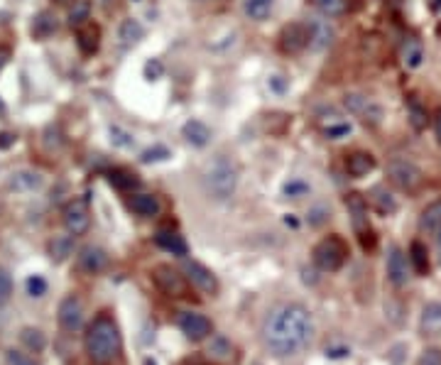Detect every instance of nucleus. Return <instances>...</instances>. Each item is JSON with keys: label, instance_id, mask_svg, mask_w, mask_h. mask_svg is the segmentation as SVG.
<instances>
[{"label": "nucleus", "instance_id": "47", "mask_svg": "<svg viewBox=\"0 0 441 365\" xmlns=\"http://www.w3.org/2000/svg\"><path fill=\"white\" fill-rule=\"evenodd\" d=\"M326 216H329V211H326L324 206H316L309 211V223L311 225H321L326 221Z\"/></svg>", "mask_w": 441, "mask_h": 365}, {"label": "nucleus", "instance_id": "36", "mask_svg": "<svg viewBox=\"0 0 441 365\" xmlns=\"http://www.w3.org/2000/svg\"><path fill=\"white\" fill-rule=\"evenodd\" d=\"M209 356H211L213 361H230V358H233V346H230L223 336H218V338H213L211 346H209Z\"/></svg>", "mask_w": 441, "mask_h": 365}, {"label": "nucleus", "instance_id": "16", "mask_svg": "<svg viewBox=\"0 0 441 365\" xmlns=\"http://www.w3.org/2000/svg\"><path fill=\"white\" fill-rule=\"evenodd\" d=\"M346 209H348V216H351L353 230H356L358 235L373 230L371 223H368V204L361 194H351V197L346 199Z\"/></svg>", "mask_w": 441, "mask_h": 365}, {"label": "nucleus", "instance_id": "42", "mask_svg": "<svg viewBox=\"0 0 441 365\" xmlns=\"http://www.w3.org/2000/svg\"><path fill=\"white\" fill-rule=\"evenodd\" d=\"M27 292L32 297H44L47 295V282H44V277H39V275H32L27 280Z\"/></svg>", "mask_w": 441, "mask_h": 365}, {"label": "nucleus", "instance_id": "7", "mask_svg": "<svg viewBox=\"0 0 441 365\" xmlns=\"http://www.w3.org/2000/svg\"><path fill=\"white\" fill-rule=\"evenodd\" d=\"M343 106H346L348 113L361 118L366 125H380L383 118H385V111H383L380 104H375V101L366 99V96H361V94H348Z\"/></svg>", "mask_w": 441, "mask_h": 365}, {"label": "nucleus", "instance_id": "32", "mask_svg": "<svg viewBox=\"0 0 441 365\" xmlns=\"http://www.w3.org/2000/svg\"><path fill=\"white\" fill-rule=\"evenodd\" d=\"M20 341H23L25 346H27L30 351H35V353H42L44 346H47V338H44V333L39 331V328H32V326H25L23 331H20Z\"/></svg>", "mask_w": 441, "mask_h": 365}, {"label": "nucleus", "instance_id": "49", "mask_svg": "<svg viewBox=\"0 0 441 365\" xmlns=\"http://www.w3.org/2000/svg\"><path fill=\"white\" fill-rule=\"evenodd\" d=\"M10 145H15V135H10V132H0V150H8Z\"/></svg>", "mask_w": 441, "mask_h": 365}, {"label": "nucleus", "instance_id": "31", "mask_svg": "<svg viewBox=\"0 0 441 365\" xmlns=\"http://www.w3.org/2000/svg\"><path fill=\"white\" fill-rule=\"evenodd\" d=\"M108 182L116 189H120V192H130V189H135L137 184H140V179H137L132 172H128V169H111Z\"/></svg>", "mask_w": 441, "mask_h": 365}, {"label": "nucleus", "instance_id": "12", "mask_svg": "<svg viewBox=\"0 0 441 365\" xmlns=\"http://www.w3.org/2000/svg\"><path fill=\"white\" fill-rule=\"evenodd\" d=\"M304 47H309V32L306 25L302 23H290L282 27L280 32V49L285 54H299Z\"/></svg>", "mask_w": 441, "mask_h": 365}, {"label": "nucleus", "instance_id": "55", "mask_svg": "<svg viewBox=\"0 0 441 365\" xmlns=\"http://www.w3.org/2000/svg\"><path fill=\"white\" fill-rule=\"evenodd\" d=\"M437 240H439V245H441V228H439V238Z\"/></svg>", "mask_w": 441, "mask_h": 365}, {"label": "nucleus", "instance_id": "54", "mask_svg": "<svg viewBox=\"0 0 441 365\" xmlns=\"http://www.w3.org/2000/svg\"><path fill=\"white\" fill-rule=\"evenodd\" d=\"M54 3H69V0H54Z\"/></svg>", "mask_w": 441, "mask_h": 365}, {"label": "nucleus", "instance_id": "43", "mask_svg": "<svg viewBox=\"0 0 441 365\" xmlns=\"http://www.w3.org/2000/svg\"><path fill=\"white\" fill-rule=\"evenodd\" d=\"M162 74H165V66H162L160 59H150L145 64V79L157 81V79H162Z\"/></svg>", "mask_w": 441, "mask_h": 365}, {"label": "nucleus", "instance_id": "6", "mask_svg": "<svg viewBox=\"0 0 441 365\" xmlns=\"http://www.w3.org/2000/svg\"><path fill=\"white\" fill-rule=\"evenodd\" d=\"M184 277H187L189 285L197 287L201 295L216 297L218 290H220L216 275H213L206 265H201L199 260H184Z\"/></svg>", "mask_w": 441, "mask_h": 365}, {"label": "nucleus", "instance_id": "1", "mask_svg": "<svg viewBox=\"0 0 441 365\" xmlns=\"http://www.w3.org/2000/svg\"><path fill=\"white\" fill-rule=\"evenodd\" d=\"M314 338V321L306 307L285 304L275 309L265 321L263 341L277 358H290L302 353Z\"/></svg>", "mask_w": 441, "mask_h": 365}, {"label": "nucleus", "instance_id": "48", "mask_svg": "<svg viewBox=\"0 0 441 365\" xmlns=\"http://www.w3.org/2000/svg\"><path fill=\"white\" fill-rule=\"evenodd\" d=\"M270 86L277 91V94H282V91H287V81L285 76H270Z\"/></svg>", "mask_w": 441, "mask_h": 365}, {"label": "nucleus", "instance_id": "10", "mask_svg": "<svg viewBox=\"0 0 441 365\" xmlns=\"http://www.w3.org/2000/svg\"><path fill=\"white\" fill-rule=\"evenodd\" d=\"M61 221H64V228L69 230V235H84L91 225V214L86 202L74 199V202L66 204L64 211H61Z\"/></svg>", "mask_w": 441, "mask_h": 365}, {"label": "nucleus", "instance_id": "9", "mask_svg": "<svg viewBox=\"0 0 441 365\" xmlns=\"http://www.w3.org/2000/svg\"><path fill=\"white\" fill-rule=\"evenodd\" d=\"M84 302H81L79 295H66L64 299L59 302V311H56V318H59V326L64 331L74 333L84 326Z\"/></svg>", "mask_w": 441, "mask_h": 365}, {"label": "nucleus", "instance_id": "24", "mask_svg": "<svg viewBox=\"0 0 441 365\" xmlns=\"http://www.w3.org/2000/svg\"><path fill=\"white\" fill-rule=\"evenodd\" d=\"M42 187V174L32 172V169H20L10 177V189L15 192H35Z\"/></svg>", "mask_w": 441, "mask_h": 365}, {"label": "nucleus", "instance_id": "4", "mask_svg": "<svg viewBox=\"0 0 441 365\" xmlns=\"http://www.w3.org/2000/svg\"><path fill=\"white\" fill-rule=\"evenodd\" d=\"M346 255H348V248L338 235H329V238L319 240L314 248V262H316V267L324 272L341 270L343 262H346Z\"/></svg>", "mask_w": 441, "mask_h": 365}, {"label": "nucleus", "instance_id": "30", "mask_svg": "<svg viewBox=\"0 0 441 365\" xmlns=\"http://www.w3.org/2000/svg\"><path fill=\"white\" fill-rule=\"evenodd\" d=\"M273 5H275V0H245L243 10H245V15H248L250 20H255V23H263V20L268 18L270 13H273Z\"/></svg>", "mask_w": 441, "mask_h": 365}, {"label": "nucleus", "instance_id": "11", "mask_svg": "<svg viewBox=\"0 0 441 365\" xmlns=\"http://www.w3.org/2000/svg\"><path fill=\"white\" fill-rule=\"evenodd\" d=\"M177 323L189 341H204V338H209L213 331L211 318L204 316V314H199V311H182L177 318Z\"/></svg>", "mask_w": 441, "mask_h": 365}, {"label": "nucleus", "instance_id": "20", "mask_svg": "<svg viewBox=\"0 0 441 365\" xmlns=\"http://www.w3.org/2000/svg\"><path fill=\"white\" fill-rule=\"evenodd\" d=\"M424 336H439L441 333V302H429L422 309V318H419Z\"/></svg>", "mask_w": 441, "mask_h": 365}, {"label": "nucleus", "instance_id": "52", "mask_svg": "<svg viewBox=\"0 0 441 365\" xmlns=\"http://www.w3.org/2000/svg\"><path fill=\"white\" fill-rule=\"evenodd\" d=\"M142 365H157V363L152 361V358H145V363H142Z\"/></svg>", "mask_w": 441, "mask_h": 365}, {"label": "nucleus", "instance_id": "3", "mask_svg": "<svg viewBox=\"0 0 441 365\" xmlns=\"http://www.w3.org/2000/svg\"><path fill=\"white\" fill-rule=\"evenodd\" d=\"M204 187H206L209 197L216 202H225L235 194L238 189V167L230 159L218 157L216 162L209 164L206 174H204Z\"/></svg>", "mask_w": 441, "mask_h": 365}, {"label": "nucleus", "instance_id": "5", "mask_svg": "<svg viewBox=\"0 0 441 365\" xmlns=\"http://www.w3.org/2000/svg\"><path fill=\"white\" fill-rule=\"evenodd\" d=\"M387 179L402 192H414L422 184V169L404 157H395L387 162Z\"/></svg>", "mask_w": 441, "mask_h": 365}, {"label": "nucleus", "instance_id": "25", "mask_svg": "<svg viewBox=\"0 0 441 365\" xmlns=\"http://www.w3.org/2000/svg\"><path fill=\"white\" fill-rule=\"evenodd\" d=\"M142 37H145V27L132 18L123 20L120 27H118V39H120L123 47H132V44H137Z\"/></svg>", "mask_w": 441, "mask_h": 365}, {"label": "nucleus", "instance_id": "53", "mask_svg": "<svg viewBox=\"0 0 441 365\" xmlns=\"http://www.w3.org/2000/svg\"><path fill=\"white\" fill-rule=\"evenodd\" d=\"M434 8H441V0H434Z\"/></svg>", "mask_w": 441, "mask_h": 365}, {"label": "nucleus", "instance_id": "13", "mask_svg": "<svg viewBox=\"0 0 441 365\" xmlns=\"http://www.w3.org/2000/svg\"><path fill=\"white\" fill-rule=\"evenodd\" d=\"M387 280L392 282L395 287H404L409 280V265H407V255L402 253V248L397 245H390L387 253Z\"/></svg>", "mask_w": 441, "mask_h": 365}, {"label": "nucleus", "instance_id": "46", "mask_svg": "<svg viewBox=\"0 0 441 365\" xmlns=\"http://www.w3.org/2000/svg\"><path fill=\"white\" fill-rule=\"evenodd\" d=\"M348 132H351V125H346V123H341V125L326 128V137H331V140H338V137L348 135Z\"/></svg>", "mask_w": 441, "mask_h": 365}, {"label": "nucleus", "instance_id": "26", "mask_svg": "<svg viewBox=\"0 0 441 365\" xmlns=\"http://www.w3.org/2000/svg\"><path fill=\"white\" fill-rule=\"evenodd\" d=\"M371 202H373V206H375L378 214H383V216H390V214H395L397 211V202H395V197L387 192L385 187H375L371 192Z\"/></svg>", "mask_w": 441, "mask_h": 365}, {"label": "nucleus", "instance_id": "17", "mask_svg": "<svg viewBox=\"0 0 441 365\" xmlns=\"http://www.w3.org/2000/svg\"><path fill=\"white\" fill-rule=\"evenodd\" d=\"M155 240H157V245H160L162 250H167V253H172V255H179V258H184V255L189 253L187 240H184L182 235L177 233V230H169V228L157 230Z\"/></svg>", "mask_w": 441, "mask_h": 365}, {"label": "nucleus", "instance_id": "2", "mask_svg": "<svg viewBox=\"0 0 441 365\" xmlns=\"http://www.w3.org/2000/svg\"><path fill=\"white\" fill-rule=\"evenodd\" d=\"M84 348L94 365H111L113 361H118V356L123 351V336L120 328H118V321L111 314H99L86 326Z\"/></svg>", "mask_w": 441, "mask_h": 365}, {"label": "nucleus", "instance_id": "40", "mask_svg": "<svg viewBox=\"0 0 441 365\" xmlns=\"http://www.w3.org/2000/svg\"><path fill=\"white\" fill-rule=\"evenodd\" d=\"M417 365H441V348H437V346L424 348L417 358Z\"/></svg>", "mask_w": 441, "mask_h": 365}, {"label": "nucleus", "instance_id": "28", "mask_svg": "<svg viewBox=\"0 0 441 365\" xmlns=\"http://www.w3.org/2000/svg\"><path fill=\"white\" fill-rule=\"evenodd\" d=\"M409 262H412L414 272L417 275H429V253H427V245L414 240L409 245Z\"/></svg>", "mask_w": 441, "mask_h": 365}, {"label": "nucleus", "instance_id": "38", "mask_svg": "<svg viewBox=\"0 0 441 365\" xmlns=\"http://www.w3.org/2000/svg\"><path fill=\"white\" fill-rule=\"evenodd\" d=\"M108 135H111V142L116 147H123V150H128V147L135 145V137L130 135V132L125 130V128L120 125H111L108 128Z\"/></svg>", "mask_w": 441, "mask_h": 365}, {"label": "nucleus", "instance_id": "33", "mask_svg": "<svg viewBox=\"0 0 441 365\" xmlns=\"http://www.w3.org/2000/svg\"><path fill=\"white\" fill-rule=\"evenodd\" d=\"M91 18V3L89 0H74V5H71L69 10V25L71 27H81V25H86Z\"/></svg>", "mask_w": 441, "mask_h": 365}, {"label": "nucleus", "instance_id": "29", "mask_svg": "<svg viewBox=\"0 0 441 365\" xmlns=\"http://www.w3.org/2000/svg\"><path fill=\"white\" fill-rule=\"evenodd\" d=\"M419 228L427 230V233L441 228V199L429 204V206L422 211V216H419Z\"/></svg>", "mask_w": 441, "mask_h": 365}, {"label": "nucleus", "instance_id": "39", "mask_svg": "<svg viewBox=\"0 0 441 365\" xmlns=\"http://www.w3.org/2000/svg\"><path fill=\"white\" fill-rule=\"evenodd\" d=\"M167 157H172L169 155V150L165 145H155V147H150V150H145L142 152V162L145 164H150V162H162V159H167Z\"/></svg>", "mask_w": 441, "mask_h": 365}, {"label": "nucleus", "instance_id": "35", "mask_svg": "<svg viewBox=\"0 0 441 365\" xmlns=\"http://www.w3.org/2000/svg\"><path fill=\"white\" fill-rule=\"evenodd\" d=\"M311 5H314L324 18H338V15L346 13V0H311Z\"/></svg>", "mask_w": 441, "mask_h": 365}, {"label": "nucleus", "instance_id": "21", "mask_svg": "<svg viewBox=\"0 0 441 365\" xmlns=\"http://www.w3.org/2000/svg\"><path fill=\"white\" fill-rule=\"evenodd\" d=\"M76 30H79V32H76V42H79L81 52H84V54L99 52V44H101V30H99V25L86 23V25H81V27H76Z\"/></svg>", "mask_w": 441, "mask_h": 365}, {"label": "nucleus", "instance_id": "45", "mask_svg": "<svg viewBox=\"0 0 441 365\" xmlns=\"http://www.w3.org/2000/svg\"><path fill=\"white\" fill-rule=\"evenodd\" d=\"M306 192H309V187H306L304 182H290V184L285 187V194H287L290 199H299L302 194H306Z\"/></svg>", "mask_w": 441, "mask_h": 365}, {"label": "nucleus", "instance_id": "18", "mask_svg": "<svg viewBox=\"0 0 441 365\" xmlns=\"http://www.w3.org/2000/svg\"><path fill=\"white\" fill-rule=\"evenodd\" d=\"M182 135H184V140H187L189 145L206 147L209 142H211V128H209L206 123H201V120H189V123H184Z\"/></svg>", "mask_w": 441, "mask_h": 365}, {"label": "nucleus", "instance_id": "50", "mask_svg": "<svg viewBox=\"0 0 441 365\" xmlns=\"http://www.w3.org/2000/svg\"><path fill=\"white\" fill-rule=\"evenodd\" d=\"M434 132H437V137L441 142V108L437 111V116H434Z\"/></svg>", "mask_w": 441, "mask_h": 365}, {"label": "nucleus", "instance_id": "14", "mask_svg": "<svg viewBox=\"0 0 441 365\" xmlns=\"http://www.w3.org/2000/svg\"><path fill=\"white\" fill-rule=\"evenodd\" d=\"M306 32H309V47L314 52H321L333 42V27L329 20H321V18H311L306 23Z\"/></svg>", "mask_w": 441, "mask_h": 365}, {"label": "nucleus", "instance_id": "44", "mask_svg": "<svg viewBox=\"0 0 441 365\" xmlns=\"http://www.w3.org/2000/svg\"><path fill=\"white\" fill-rule=\"evenodd\" d=\"M8 363L10 365H39L35 358H30L27 353H23V351H15V348H10L8 351Z\"/></svg>", "mask_w": 441, "mask_h": 365}, {"label": "nucleus", "instance_id": "22", "mask_svg": "<svg viewBox=\"0 0 441 365\" xmlns=\"http://www.w3.org/2000/svg\"><path fill=\"white\" fill-rule=\"evenodd\" d=\"M128 206L132 214L142 216V218H152V216L160 214V199L152 197V194H132Z\"/></svg>", "mask_w": 441, "mask_h": 365}, {"label": "nucleus", "instance_id": "19", "mask_svg": "<svg viewBox=\"0 0 441 365\" xmlns=\"http://www.w3.org/2000/svg\"><path fill=\"white\" fill-rule=\"evenodd\" d=\"M373 169H375V157L371 152H353V155L346 157V172L351 177L361 179L366 174H371Z\"/></svg>", "mask_w": 441, "mask_h": 365}, {"label": "nucleus", "instance_id": "15", "mask_svg": "<svg viewBox=\"0 0 441 365\" xmlns=\"http://www.w3.org/2000/svg\"><path fill=\"white\" fill-rule=\"evenodd\" d=\"M79 267L89 275H99L108 267V253L99 245H86L79 253Z\"/></svg>", "mask_w": 441, "mask_h": 365}, {"label": "nucleus", "instance_id": "37", "mask_svg": "<svg viewBox=\"0 0 441 365\" xmlns=\"http://www.w3.org/2000/svg\"><path fill=\"white\" fill-rule=\"evenodd\" d=\"M427 108H424L419 101H409V123H412L414 130H424L427 128Z\"/></svg>", "mask_w": 441, "mask_h": 365}, {"label": "nucleus", "instance_id": "27", "mask_svg": "<svg viewBox=\"0 0 441 365\" xmlns=\"http://www.w3.org/2000/svg\"><path fill=\"white\" fill-rule=\"evenodd\" d=\"M74 253V238L71 235H54V240L49 243V258L54 262L69 260V255Z\"/></svg>", "mask_w": 441, "mask_h": 365}, {"label": "nucleus", "instance_id": "51", "mask_svg": "<svg viewBox=\"0 0 441 365\" xmlns=\"http://www.w3.org/2000/svg\"><path fill=\"white\" fill-rule=\"evenodd\" d=\"M10 59V49L8 47H0V71H3V66L8 64Z\"/></svg>", "mask_w": 441, "mask_h": 365}, {"label": "nucleus", "instance_id": "34", "mask_svg": "<svg viewBox=\"0 0 441 365\" xmlns=\"http://www.w3.org/2000/svg\"><path fill=\"white\" fill-rule=\"evenodd\" d=\"M402 59H404V64H407L409 69H417V66L422 64V59H424L422 44H419L417 39H407V44H404V49H402Z\"/></svg>", "mask_w": 441, "mask_h": 365}, {"label": "nucleus", "instance_id": "41", "mask_svg": "<svg viewBox=\"0 0 441 365\" xmlns=\"http://www.w3.org/2000/svg\"><path fill=\"white\" fill-rule=\"evenodd\" d=\"M10 295H13V277L8 275V270L0 267V304H5Z\"/></svg>", "mask_w": 441, "mask_h": 365}, {"label": "nucleus", "instance_id": "23", "mask_svg": "<svg viewBox=\"0 0 441 365\" xmlns=\"http://www.w3.org/2000/svg\"><path fill=\"white\" fill-rule=\"evenodd\" d=\"M32 37H37V39H47V37H52V35L59 30V23H56V18L49 10H42V13H37L32 18Z\"/></svg>", "mask_w": 441, "mask_h": 365}, {"label": "nucleus", "instance_id": "8", "mask_svg": "<svg viewBox=\"0 0 441 365\" xmlns=\"http://www.w3.org/2000/svg\"><path fill=\"white\" fill-rule=\"evenodd\" d=\"M152 280H155V285L169 297H187V292H189L187 277L179 270H174L172 265H157L155 270H152Z\"/></svg>", "mask_w": 441, "mask_h": 365}]
</instances>
